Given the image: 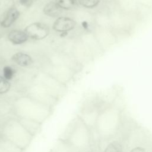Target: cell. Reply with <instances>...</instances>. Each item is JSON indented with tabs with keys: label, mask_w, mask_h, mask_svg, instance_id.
<instances>
[{
	"label": "cell",
	"mask_w": 152,
	"mask_h": 152,
	"mask_svg": "<svg viewBox=\"0 0 152 152\" xmlns=\"http://www.w3.org/2000/svg\"><path fill=\"white\" fill-rule=\"evenodd\" d=\"M45 14L48 16L55 17L59 16L61 13V8L55 2H50L47 4L43 9Z\"/></svg>",
	"instance_id": "5bb4252c"
},
{
	"label": "cell",
	"mask_w": 152,
	"mask_h": 152,
	"mask_svg": "<svg viewBox=\"0 0 152 152\" xmlns=\"http://www.w3.org/2000/svg\"><path fill=\"white\" fill-rule=\"evenodd\" d=\"M24 31L28 37L35 40H40L46 37L49 34V28L45 24L34 23L27 26Z\"/></svg>",
	"instance_id": "5b68a950"
},
{
	"label": "cell",
	"mask_w": 152,
	"mask_h": 152,
	"mask_svg": "<svg viewBox=\"0 0 152 152\" xmlns=\"http://www.w3.org/2000/svg\"><path fill=\"white\" fill-rule=\"evenodd\" d=\"M75 21L68 17H59L53 24V28L56 31L65 32L73 29L75 26Z\"/></svg>",
	"instance_id": "52a82bcc"
},
{
	"label": "cell",
	"mask_w": 152,
	"mask_h": 152,
	"mask_svg": "<svg viewBox=\"0 0 152 152\" xmlns=\"http://www.w3.org/2000/svg\"><path fill=\"white\" fill-rule=\"evenodd\" d=\"M12 110L13 115L17 118L33 120L41 124L52 113L50 107L48 105L36 102L16 103Z\"/></svg>",
	"instance_id": "3957f363"
},
{
	"label": "cell",
	"mask_w": 152,
	"mask_h": 152,
	"mask_svg": "<svg viewBox=\"0 0 152 152\" xmlns=\"http://www.w3.org/2000/svg\"><path fill=\"white\" fill-rule=\"evenodd\" d=\"M20 123L23 125V126L34 137L38 134L41 129L42 124L30 119H19L18 118Z\"/></svg>",
	"instance_id": "9c48e42d"
},
{
	"label": "cell",
	"mask_w": 152,
	"mask_h": 152,
	"mask_svg": "<svg viewBox=\"0 0 152 152\" xmlns=\"http://www.w3.org/2000/svg\"><path fill=\"white\" fill-rule=\"evenodd\" d=\"M24 150L0 135V152H23Z\"/></svg>",
	"instance_id": "7c38bea8"
},
{
	"label": "cell",
	"mask_w": 152,
	"mask_h": 152,
	"mask_svg": "<svg viewBox=\"0 0 152 152\" xmlns=\"http://www.w3.org/2000/svg\"><path fill=\"white\" fill-rule=\"evenodd\" d=\"M3 73H4V77L6 80H10L12 78L13 75L14 74V71L11 67L9 66H6L4 68Z\"/></svg>",
	"instance_id": "d6986e66"
},
{
	"label": "cell",
	"mask_w": 152,
	"mask_h": 152,
	"mask_svg": "<svg viewBox=\"0 0 152 152\" xmlns=\"http://www.w3.org/2000/svg\"><path fill=\"white\" fill-rule=\"evenodd\" d=\"M72 152H80V151H77V150H73V151H72Z\"/></svg>",
	"instance_id": "7402d4cb"
},
{
	"label": "cell",
	"mask_w": 152,
	"mask_h": 152,
	"mask_svg": "<svg viewBox=\"0 0 152 152\" xmlns=\"http://www.w3.org/2000/svg\"><path fill=\"white\" fill-rule=\"evenodd\" d=\"M11 85L8 80L4 77L0 76V94H4L8 92L10 88Z\"/></svg>",
	"instance_id": "ac0fdd59"
},
{
	"label": "cell",
	"mask_w": 152,
	"mask_h": 152,
	"mask_svg": "<svg viewBox=\"0 0 152 152\" xmlns=\"http://www.w3.org/2000/svg\"><path fill=\"white\" fill-rule=\"evenodd\" d=\"M73 150L66 141L59 138L49 152H72Z\"/></svg>",
	"instance_id": "4fadbf2b"
},
{
	"label": "cell",
	"mask_w": 152,
	"mask_h": 152,
	"mask_svg": "<svg viewBox=\"0 0 152 152\" xmlns=\"http://www.w3.org/2000/svg\"><path fill=\"white\" fill-rule=\"evenodd\" d=\"M109 16L111 29L117 34L118 33H128L132 29L134 23L133 15L122 11L116 5L112 8Z\"/></svg>",
	"instance_id": "277c9868"
},
{
	"label": "cell",
	"mask_w": 152,
	"mask_h": 152,
	"mask_svg": "<svg viewBox=\"0 0 152 152\" xmlns=\"http://www.w3.org/2000/svg\"><path fill=\"white\" fill-rule=\"evenodd\" d=\"M61 138L80 152H88L90 148L91 135L89 127L78 116L69 124Z\"/></svg>",
	"instance_id": "6da1fadb"
},
{
	"label": "cell",
	"mask_w": 152,
	"mask_h": 152,
	"mask_svg": "<svg viewBox=\"0 0 152 152\" xmlns=\"http://www.w3.org/2000/svg\"><path fill=\"white\" fill-rule=\"evenodd\" d=\"M0 135L24 151L34 137L15 116L7 117L3 121L0 126Z\"/></svg>",
	"instance_id": "7a4b0ae2"
},
{
	"label": "cell",
	"mask_w": 152,
	"mask_h": 152,
	"mask_svg": "<svg viewBox=\"0 0 152 152\" xmlns=\"http://www.w3.org/2000/svg\"><path fill=\"white\" fill-rule=\"evenodd\" d=\"M103 152H124V149L119 142L115 141L110 142L106 146Z\"/></svg>",
	"instance_id": "2e32d148"
},
{
	"label": "cell",
	"mask_w": 152,
	"mask_h": 152,
	"mask_svg": "<svg viewBox=\"0 0 152 152\" xmlns=\"http://www.w3.org/2000/svg\"><path fill=\"white\" fill-rule=\"evenodd\" d=\"M19 15V11L15 8L8 10L1 17L0 20L1 26L5 28L10 27L17 20Z\"/></svg>",
	"instance_id": "ba28073f"
},
{
	"label": "cell",
	"mask_w": 152,
	"mask_h": 152,
	"mask_svg": "<svg viewBox=\"0 0 152 152\" xmlns=\"http://www.w3.org/2000/svg\"><path fill=\"white\" fill-rule=\"evenodd\" d=\"M78 2L85 8H93L99 5L100 0H78Z\"/></svg>",
	"instance_id": "e0dca14e"
},
{
	"label": "cell",
	"mask_w": 152,
	"mask_h": 152,
	"mask_svg": "<svg viewBox=\"0 0 152 152\" xmlns=\"http://www.w3.org/2000/svg\"><path fill=\"white\" fill-rule=\"evenodd\" d=\"M55 2L61 9L71 10L77 5L78 1L77 0H56Z\"/></svg>",
	"instance_id": "9a60e30c"
},
{
	"label": "cell",
	"mask_w": 152,
	"mask_h": 152,
	"mask_svg": "<svg viewBox=\"0 0 152 152\" xmlns=\"http://www.w3.org/2000/svg\"><path fill=\"white\" fill-rule=\"evenodd\" d=\"M131 152H146V151L143 148L140 147H137L133 148L131 151Z\"/></svg>",
	"instance_id": "44dd1931"
},
{
	"label": "cell",
	"mask_w": 152,
	"mask_h": 152,
	"mask_svg": "<svg viewBox=\"0 0 152 152\" xmlns=\"http://www.w3.org/2000/svg\"><path fill=\"white\" fill-rule=\"evenodd\" d=\"M20 3L26 7L29 6L31 3V0H18Z\"/></svg>",
	"instance_id": "ffe728a7"
},
{
	"label": "cell",
	"mask_w": 152,
	"mask_h": 152,
	"mask_svg": "<svg viewBox=\"0 0 152 152\" xmlns=\"http://www.w3.org/2000/svg\"><path fill=\"white\" fill-rule=\"evenodd\" d=\"M28 36L24 31L14 30L10 31L8 35V39L14 44L20 45L27 41Z\"/></svg>",
	"instance_id": "30bf717a"
},
{
	"label": "cell",
	"mask_w": 152,
	"mask_h": 152,
	"mask_svg": "<svg viewBox=\"0 0 152 152\" xmlns=\"http://www.w3.org/2000/svg\"><path fill=\"white\" fill-rule=\"evenodd\" d=\"M116 5L122 11L132 15L136 14L141 6L137 0H117Z\"/></svg>",
	"instance_id": "8992f818"
},
{
	"label": "cell",
	"mask_w": 152,
	"mask_h": 152,
	"mask_svg": "<svg viewBox=\"0 0 152 152\" xmlns=\"http://www.w3.org/2000/svg\"><path fill=\"white\" fill-rule=\"evenodd\" d=\"M12 60L18 65L22 66H28L33 63L31 58L28 55L22 52H18L14 54Z\"/></svg>",
	"instance_id": "8fae6325"
}]
</instances>
